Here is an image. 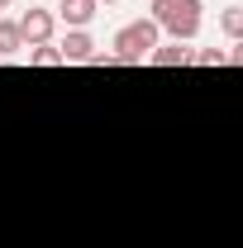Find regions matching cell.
Wrapping results in <instances>:
<instances>
[{
	"instance_id": "7c38bea8",
	"label": "cell",
	"mask_w": 243,
	"mask_h": 248,
	"mask_svg": "<svg viewBox=\"0 0 243 248\" xmlns=\"http://www.w3.org/2000/svg\"><path fill=\"white\" fill-rule=\"evenodd\" d=\"M95 5H120V0H95Z\"/></svg>"
},
{
	"instance_id": "8fae6325",
	"label": "cell",
	"mask_w": 243,
	"mask_h": 248,
	"mask_svg": "<svg viewBox=\"0 0 243 248\" xmlns=\"http://www.w3.org/2000/svg\"><path fill=\"white\" fill-rule=\"evenodd\" d=\"M224 53H229V62H239V67H243V38L234 43V48H224Z\"/></svg>"
},
{
	"instance_id": "4fadbf2b",
	"label": "cell",
	"mask_w": 243,
	"mask_h": 248,
	"mask_svg": "<svg viewBox=\"0 0 243 248\" xmlns=\"http://www.w3.org/2000/svg\"><path fill=\"white\" fill-rule=\"evenodd\" d=\"M10 5H15V0H0V10H10Z\"/></svg>"
},
{
	"instance_id": "9c48e42d",
	"label": "cell",
	"mask_w": 243,
	"mask_h": 248,
	"mask_svg": "<svg viewBox=\"0 0 243 248\" xmlns=\"http://www.w3.org/2000/svg\"><path fill=\"white\" fill-rule=\"evenodd\" d=\"M29 62H33V67H62V53L53 48V43H33V48H29Z\"/></svg>"
},
{
	"instance_id": "30bf717a",
	"label": "cell",
	"mask_w": 243,
	"mask_h": 248,
	"mask_svg": "<svg viewBox=\"0 0 243 248\" xmlns=\"http://www.w3.org/2000/svg\"><path fill=\"white\" fill-rule=\"evenodd\" d=\"M191 62H200V67H224L229 53H224V48H200V53H191Z\"/></svg>"
},
{
	"instance_id": "8992f818",
	"label": "cell",
	"mask_w": 243,
	"mask_h": 248,
	"mask_svg": "<svg viewBox=\"0 0 243 248\" xmlns=\"http://www.w3.org/2000/svg\"><path fill=\"white\" fill-rule=\"evenodd\" d=\"M148 62L152 67H186L191 62V48H182V43H157L148 53Z\"/></svg>"
},
{
	"instance_id": "7a4b0ae2",
	"label": "cell",
	"mask_w": 243,
	"mask_h": 248,
	"mask_svg": "<svg viewBox=\"0 0 243 248\" xmlns=\"http://www.w3.org/2000/svg\"><path fill=\"white\" fill-rule=\"evenodd\" d=\"M162 43V29L152 24V19H134V24H124L120 33H115V62H143Z\"/></svg>"
},
{
	"instance_id": "277c9868",
	"label": "cell",
	"mask_w": 243,
	"mask_h": 248,
	"mask_svg": "<svg viewBox=\"0 0 243 248\" xmlns=\"http://www.w3.org/2000/svg\"><path fill=\"white\" fill-rule=\"evenodd\" d=\"M58 53H62V67L67 62H91L95 58V38L86 29H67V38L58 43Z\"/></svg>"
},
{
	"instance_id": "6da1fadb",
	"label": "cell",
	"mask_w": 243,
	"mask_h": 248,
	"mask_svg": "<svg viewBox=\"0 0 243 248\" xmlns=\"http://www.w3.org/2000/svg\"><path fill=\"white\" fill-rule=\"evenodd\" d=\"M148 19L162 33H172V43H191V38L200 33V24H205L200 0H152Z\"/></svg>"
},
{
	"instance_id": "ba28073f",
	"label": "cell",
	"mask_w": 243,
	"mask_h": 248,
	"mask_svg": "<svg viewBox=\"0 0 243 248\" xmlns=\"http://www.w3.org/2000/svg\"><path fill=\"white\" fill-rule=\"evenodd\" d=\"M219 33L224 38H243V5H229V10H219Z\"/></svg>"
},
{
	"instance_id": "52a82bcc",
	"label": "cell",
	"mask_w": 243,
	"mask_h": 248,
	"mask_svg": "<svg viewBox=\"0 0 243 248\" xmlns=\"http://www.w3.org/2000/svg\"><path fill=\"white\" fill-rule=\"evenodd\" d=\"M24 48V33H19V19H0V58H15Z\"/></svg>"
},
{
	"instance_id": "5b68a950",
	"label": "cell",
	"mask_w": 243,
	"mask_h": 248,
	"mask_svg": "<svg viewBox=\"0 0 243 248\" xmlns=\"http://www.w3.org/2000/svg\"><path fill=\"white\" fill-rule=\"evenodd\" d=\"M53 15H58V19L67 24V29H86V24H91L95 15H100V5H95V0H62V5L53 10Z\"/></svg>"
},
{
	"instance_id": "3957f363",
	"label": "cell",
	"mask_w": 243,
	"mask_h": 248,
	"mask_svg": "<svg viewBox=\"0 0 243 248\" xmlns=\"http://www.w3.org/2000/svg\"><path fill=\"white\" fill-rule=\"evenodd\" d=\"M19 33H24V48H33V43H53L58 15H53V10H24V15H19Z\"/></svg>"
}]
</instances>
